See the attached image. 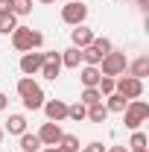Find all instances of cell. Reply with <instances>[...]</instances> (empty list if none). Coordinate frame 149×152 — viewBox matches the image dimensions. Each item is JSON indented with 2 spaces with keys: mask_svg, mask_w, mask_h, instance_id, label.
Wrapping results in <instances>:
<instances>
[{
  "mask_svg": "<svg viewBox=\"0 0 149 152\" xmlns=\"http://www.w3.org/2000/svg\"><path fill=\"white\" fill-rule=\"evenodd\" d=\"M56 146H61V149H67V152H79V149H82L76 134H61V140H58Z\"/></svg>",
  "mask_w": 149,
  "mask_h": 152,
  "instance_id": "cell-26",
  "label": "cell"
},
{
  "mask_svg": "<svg viewBox=\"0 0 149 152\" xmlns=\"http://www.w3.org/2000/svg\"><path fill=\"white\" fill-rule=\"evenodd\" d=\"M61 20H64L67 26L85 23V20H88V6H85V0H67V3L61 6Z\"/></svg>",
  "mask_w": 149,
  "mask_h": 152,
  "instance_id": "cell-5",
  "label": "cell"
},
{
  "mask_svg": "<svg viewBox=\"0 0 149 152\" xmlns=\"http://www.w3.org/2000/svg\"><path fill=\"white\" fill-rule=\"evenodd\" d=\"M15 26H18V18H15L12 12H9V15H0V35H12Z\"/></svg>",
  "mask_w": 149,
  "mask_h": 152,
  "instance_id": "cell-22",
  "label": "cell"
},
{
  "mask_svg": "<svg viewBox=\"0 0 149 152\" xmlns=\"http://www.w3.org/2000/svg\"><path fill=\"white\" fill-rule=\"evenodd\" d=\"M61 134H64V132H61V126L47 120V123H41V129H38V140H41L44 146H56L58 140H61Z\"/></svg>",
  "mask_w": 149,
  "mask_h": 152,
  "instance_id": "cell-9",
  "label": "cell"
},
{
  "mask_svg": "<svg viewBox=\"0 0 149 152\" xmlns=\"http://www.w3.org/2000/svg\"><path fill=\"white\" fill-rule=\"evenodd\" d=\"M99 61H102V56H99L93 47H85V50H82V64H93V67H99Z\"/></svg>",
  "mask_w": 149,
  "mask_h": 152,
  "instance_id": "cell-27",
  "label": "cell"
},
{
  "mask_svg": "<svg viewBox=\"0 0 149 152\" xmlns=\"http://www.w3.org/2000/svg\"><path fill=\"white\" fill-rule=\"evenodd\" d=\"M3 132H6V134H18V137H20V134L26 132V117H23V114H9Z\"/></svg>",
  "mask_w": 149,
  "mask_h": 152,
  "instance_id": "cell-13",
  "label": "cell"
},
{
  "mask_svg": "<svg viewBox=\"0 0 149 152\" xmlns=\"http://www.w3.org/2000/svg\"><path fill=\"white\" fill-rule=\"evenodd\" d=\"M38 3H44V6H53V3H56V0H38Z\"/></svg>",
  "mask_w": 149,
  "mask_h": 152,
  "instance_id": "cell-35",
  "label": "cell"
},
{
  "mask_svg": "<svg viewBox=\"0 0 149 152\" xmlns=\"http://www.w3.org/2000/svg\"><path fill=\"white\" fill-rule=\"evenodd\" d=\"M12 15H15V18L32 15V0H12Z\"/></svg>",
  "mask_w": 149,
  "mask_h": 152,
  "instance_id": "cell-20",
  "label": "cell"
},
{
  "mask_svg": "<svg viewBox=\"0 0 149 152\" xmlns=\"http://www.w3.org/2000/svg\"><path fill=\"white\" fill-rule=\"evenodd\" d=\"M3 137H6V132H3V126H0V143H3Z\"/></svg>",
  "mask_w": 149,
  "mask_h": 152,
  "instance_id": "cell-36",
  "label": "cell"
},
{
  "mask_svg": "<svg viewBox=\"0 0 149 152\" xmlns=\"http://www.w3.org/2000/svg\"><path fill=\"white\" fill-rule=\"evenodd\" d=\"M126 105H129V99H126V96H120L117 91L105 96V108H108V114H123Z\"/></svg>",
  "mask_w": 149,
  "mask_h": 152,
  "instance_id": "cell-16",
  "label": "cell"
},
{
  "mask_svg": "<svg viewBox=\"0 0 149 152\" xmlns=\"http://www.w3.org/2000/svg\"><path fill=\"white\" fill-rule=\"evenodd\" d=\"M44 114H47V120L50 123H61V120H67V102L64 99H44Z\"/></svg>",
  "mask_w": 149,
  "mask_h": 152,
  "instance_id": "cell-8",
  "label": "cell"
},
{
  "mask_svg": "<svg viewBox=\"0 0 149 152\" xmlns=\"http://www.w3.org/2000/svg\"><path fill=\"white\" fill-rule=\"evenodd\" d=\"M114 91L120 96H126V99H140L143 96V79H134V76L123 73L114 79Z\"/></svg>",
  "mask_w": 149,
  "mask_h": 152,
  "instance_id": "cell-4",
  "label": "cell"
},
{
  "mask_svg": "<svg viewBox=\"0 0 149 152\" xmlns=\"http://www.w3.org/2000/svg\"><path fill=\"white\" fill-rule=\"evenodd\" d=\"M126 73L134 76V79H146V76H149V56H137L134 61H129Z\"/></svg>",
  "mask_w": 149,
  "mask_h": 152,
  "instance_id": "cell-11",
  "label": "cell"
},
{
  "mask_svg": "<svg viewBox=\"0 0 149 152\" xmlns=\"http://www.w3.org/2000/svg\"><path fill=\"white\" fill-rule=\"evenodd\" d=\"M137 152H149V149H137Z\"/></svg>",
  "mask_w": 149,
  "mask_h": 152,
  "instance_id": "cell-38",
  "label": "cell"
},
{
  "mask_svg": "<svg viewBox=\"0 0 149 152\" xmlns=\"http://www.w3.org/2000/svg\"><path fill=\"white\" fill-rule=\"evenodd\" d=\"M12 12V0H0V15H9Z\"/></svg>",
  "mask_w": 149,
  "mask_h": 152,
  "instance_id": "cell-30",
  "label": "cell"
},
{
  "mask_svg": "<svg viewBox=\"0 0 149 152\" xmlns=\"http://www.w3.org/2000/svg\"><path fill=\"white\" fill-rule=\"evenodd\" d=\"M88 47H93L99 56H105V53H111V50H114V44H111V41H108L105 35H102V38H99V35H93V41L88 44Z\"/></svg>",
  "mask_w": 149,
  "mask_h": 152,
  "instance_id": "cell-23",
  "label": "cell"
},
{
  "mask_svg": "<svg viewBox=\"0 0 149 152\" xmlns=\"http://www.w3.org/2000/svg\"><path fill=\"white\" fill-rule=\"evenodd\" d=\"M79 79H82V85H85V88H96V85H99V79H102V73H99V67H93V64H82Z\"/></svg>",
  "mask_w": 149,
  "mask_h": 152,
  "instance_id": "cell-12",
  "label": "cell"
},
{
  "mask_svg": "<svg viewBox=\"0 0 149 152\" xmlns=\"http://www.w3.org/2000/svg\"><path fill=\"white\" fill-rule=\"evenodd\" d=\"M126 67H129V61H126V53L123 50H111V53H105L102 61H99V73L102 76H123Z\"/></svg>",
  "mask_w": 149,
  "mask_h": 152,
  "instance_id": "cell-3",
  "label": "cell"
},
{
  "mask_svg": "<svg viewBox=\"0 0 149 152\" xmlns=\"http://www.w3.org/2000/svg\"><path fill=\"white\" fill-rule=\"evenodd\" d=\"M146 134L140 132V129H134V132H131V140H129V146H126V149L129 152H137V149H146Z\"/></svg>",
  "mask_w": 149,
  "mask_h": 152,
  "instance_id": "cell-21",
  "label": "cell"
},
{
  "mask_svg": "<svg viewBox=\"0 0 149 152\" xmlns=\"http://www.w3.org/2000/svg\"><path fill=\"white\" fill-rule=\"evenodd\" d=\"M41 140H38V134H29V132H23L20 134V152H41Z\"/></svg>",
  "mask_w": 149,
  "mask_h": 152,
  "instance_id": "cell-18",
  "label": "cell"
},
{
  "mask_svg": "<svg viewBox=\"0 0 149 152\" xmlns=\"http://www.w3.org/2000/svg\"><path fill=\"white\" fill-rule=\"evenodd\" d=\"M114 79H117V76H102V79H99V85H96V88H99V94H102V96L114 94Z\"/></svg>",
  "mask_w": 149,
  "mask_h": 152,
  "instance_id": "cell-28",
  "label": "cell"
},
{
  "mask_svg": "<svg viewBox=\"0 0 149 152\" xmlns=\"http://www.w3.org/2000/svg\"><path fill=\"white\" fill-rule=\"evenodd\" d=\"M79 102L88 108V105H96V102H102V94H99V88H85L82 94H79Z\"/></svg>",
  "mask_w": 149,
  "mask_h": 152,
  "instance_id": "cell-19",
  "label": "cell"
},
{
  "mask_svg": "<svg viewBox=\"0 0 149 152\" xmlns=\"http://www.w3.org/2000/svg\"><path fill=\"white\" fill-rule=\"evenodd\" d=\"M44 99H47V96H44L41 88H35L32 94H26V96H20V102H23V108H26V111H41Z\"/></svg>",
  "mask_w": 149,
  "mask_h": 152,
  "instance_id": "cell-15",
  "label": "cell"
},
{
  "mask_svg": "<svg viewBox=\"0 0 149 152\" xmlns=\"http://www.w3.org/2000/svg\"><path fill=\"white\" fill-rule=\"evenodd\" d=\"M85 120H91V123H105V120H108V108H105V102L88 105V114H85Z\"/></svg>",
  "mask_w": 149,
  "mask_h": 152,
  "instance_id": "cell-17",
  "label": "cell"
},
{
  "mask_svg": "<svg viewBox=\"0 0 149 152\" xmlns=\"http://www.w3.org/2000/svg\"><path fill=\"white\" fill-rule=\"evenodd\" d=\"M79 64H82V50H76V47L61 50V67H67V70H79Z\"/></svg>",
  "mask_w": 149,
  "mask_h": 152,
  "instance_id": "cell-14",
  "label": "cell"
},
{
  "mask_svg": "<svg viewBox=\"0 0 149 152\" xmlns=\"http://www.w3.org/2000/svg\"><path fill=\"white\" fill-rule=\"evenodd\" d=\"M79 152H105V146H102L99 140H91L88 146H82V149H79Z\"/></svg>",
  "mask_w": 149,
  "mask_h": 152,
  "instance_id": "cell-29",
  "label": "cell"
},
{
  "mask_svg": "<svg viewBox=\"0 0 149 152\" xmlns=\"http://www.w3.org/2000/svg\"><path fill=\"white\" fill-rule=\"evenodd\" d=\"M35 88H41V85H38V82L32 79V76H20V79H18V94H20V96L32 94Z\"/></svg>",
  "mask_w": 149,
  "mask_h": 152,
  "instance_id": "cell-24",
  "label": "cell"
},
{
  "mask_svg": "<svg viewBox=\"0 0 149 152\" xmlns=\"http://www.w3.org/2000/svg\"><path fill=\"white\" fill-rule=\"evenodd\" d=\"M91 41H93V29H91V26L79 23V26H73V29H70V47H76V50H85Z\"/></svg>",
  "mask_w": 149,
  "mask_h": 152,
  "instance_id": "cell-10",
  "label": "cell"
},
{
  "mask_svg": "<svg viewBox=\"0 0 149 152\" xmlns=\"http://www.w3.org/2000/svg\"><path fill=\"white\" fill-rule=\"evenodd\" d=\"M41 152H56V146H41Z\"/></svg>",
  "mask_w": 149,
  "mask_h": 152,
  "instance_id": "cell-34",
  "label": "cell"
},
{
  "mask_svg": "<svg viewBox=\"0 0 149 152\" xmlns=\"http://www.w3.org/2000/svg\"><path fill=\"white\" fill-rule=\"evenodd\" d=\"M85 114H88V108H85L82 102L67 105V120H73V123H82V120H85Z\"/></svg>",
  "mask_w": 149,
  "mask_h": 152,
  "instance_id": "cell-25",
  "label": "cell"
},
{
  "mask_svg": "<svg viewBox=\"0 0 149 152\" xmlns=\"http://www.w3.org/2000/svg\"><path fill=\"white\" fill-rule=\"evenodd\" d=\"M149 120V105L143 99H129V105L123 108V123H126V129H140V123H146Z\"/></svg>",
  "mask_w": 149,
  "mask_h": 152,
  "instance_id": "cell-2",
  "label": "cell"
},
{
  "mask_svg": "<svg viewBox=\"0 0 149 152\" xmlns=\"http://www.w3.org/2000/svg\"><path fill=\"white\" fill-rule=\"evenodd\" d=\"M41 64H44V53H38V50H29V53H23L20 56V73L23 76H35L41 70Z\"/></svg>",
  "mask_w": 149,
  "mask_h": 152,
  "instance_id": "cell-7",
  "label": "cell"
},
{
  "mask_svg": "<svg viewBox=\"0 0 149 152\" xmlns=\"http://www.w3.org/2000/svg\"><path fill=\"white\" fill-rule=\"evenodd\" d=\"M105 152H129L126 146H105Z\"/></svg>",
  "mask_w": 149,
  "mask_h": 152,
  "instance_id": "cell-33",
  "label": "cell"
},
{
  "mask_svg": "<svg viewBox=\"0 0 149 152\" xmlns=\"http://www.w3.org/2000/svg\"><path fill=\"white\" fill-rule=\"evenodd\" d=\"M6 105H9V96L0 91V111H6Z\"/></svg>",
  "mask_w": 149,
  "mask_h": 152,
  "instance_id": "cell-31",
  "label": "cell"
},
{
  "mask_svg": "<svg viewBox=\"0 0 149 152\" xmlns=\"http://www.w3.org/2000/svg\"><path fill=\"white\" fill-rule=\"evenodd\" d=\"M38 73L44 76V79H50V82H56V76L61 73V53H56V50L44 53V64H41Z\"/></svg>",
  "mask_w": 149,
  "mask_h": 152,
  "instance_id": "cell-6",
  "label": "cell"
},
{
  "mask_svg": "<svg viewBox=\"0 0 149 152\" xmlns=\"http://www.w3.org/2000/svg\"><path fill=\"white\" fill-rule=\"evenodd\" d=\"M134 3H137V9H140V12H149V0H134Z\"/></svg>",
  "mask_w": 149,
  "mask_h": 152,
  "instance_id": "cell-32",
  "label": "cell"
},
{
  "mask_svg": "<svg viewBox=\"0 0 149 152\" xmlns=\"http://www.w3.org/2000/svg\"><path fill=\"white\" fill-rule=\"evenodd\" d=\"M56 152H67V149H61V146H56Z\"/></svg>",
  "mask_w": 149,
  "mask_h": 152,
  "instance_id": "cell-37",
  "label": "cell"
},
{
  "mask_svg": "<svg viewBox=\"0 0 149 152\" xmlns=\"http://www.w3.org/2000/svg\"><path fill=\"white\" fill-rule=\"evenodd\" d=\"M44 44V35L38 32V29H29V26H15V32H12V47L18 50V53H29V50H38Z\"/></svg>",
  "mask_w": 149,
  "mask_h": 152,
  "instance_id": "cell-1",
  "label": "cell"
}]
</instances>
